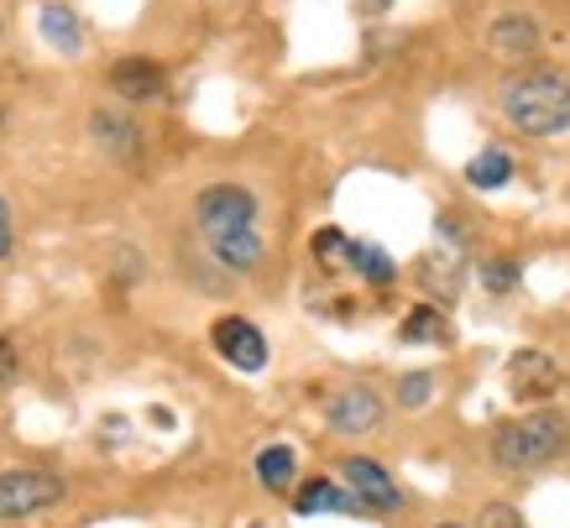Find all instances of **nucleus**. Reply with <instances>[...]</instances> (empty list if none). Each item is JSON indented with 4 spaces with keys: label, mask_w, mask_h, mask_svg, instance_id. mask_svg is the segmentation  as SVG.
Returning a JSON list of instances; mask_svg holds the SVG:
<instances>
[{
    "label": "nucleus",
    "mask_w": 570,
    "mask_h": 528,
    "mask_svg": "<svg viewBox=\"0 0 570 528\" xmlns=\"http://www.w3.org/2000/svg\"><path fill=\"white\" fill-rule=\"evenodd\" d=\"M194 221L205 231V241L215 246L225 267L252 273L262 262V236H257V199L242 184H215L194 199Z\"/></svg>",
    "instance_id": "1"
},
{
    "label": "nucleus",
    "mask_w": 570,
    "mask_h": 528,
    "mask_svg": "<svg viewBox=\"0 0 570 528\" xmlns=\"http://www.w3.org/2000/svg\"><path fill=\"white\" fill-rule=\"evenodd\" d=\"M502 116L529 137H554L570 126V79L554 69L519 74L502 85Z\"/></svg>",
    "instance_id": "2"
},
{
    "label": "nucleus",
    "mask_w": 570,
    "mask_h": 528,
    "mask_svg": "<svg viewBox=\"0 0 570 528\" xmlns=\"http://www.w3.org/2000/svg\"><path fill=\"white\" fill-rule=\"evenodd\" d=\"M560 444H566V419L560 413H529V419H513V424L498 429L492 456L508 471H523V466H544L550 456H560Z\"/></svg>",
    "instance_id": "3"
},
{
    "label": "nucleus",
    "mask_w": 570,
    "mask_h": 528,
    "mask_svg": "<svg viewBox=\"0 0 570 528\" xmlns=\"http://www.w3.org/2000/svg\"><path fill=\"white\" fill-rule=\"evenodd\" d=\"M63 502V481L52 471H6L0 477V518H27Z\"/></svg>",
    "instance_id": "4"
},
{
    "label": "nucleus",
    "mask_w": 570,
    "mask_h": 528,
    "mask_svg": "<svg viewBox=\"0 0 570 528\" xmlns=\"http://www.w3.org/2000/svg\"><path fill=\"white\" fill-rule=\"evenodd\" d=\"M215 351H220L230 366H242V372H262V366H267V341H262V330L252 320L215 324Z\"/></svg>",
    "instance_id": "5"
},
{
    "label": "nucleus",
    "mask_w": 570,
    "mask_h": 528,
    "mask_svg": "<svg viewBox=\"0 0 570 528\" xmlns=\"http://www.w3.org/2000/svg\"><path fill=\"white\" fill-rule=\"evenodd\" d=\"M346 481H351V492H356V502H366V508H377V512H393L397 502H403V497H397V481L366 456L346 460Z\"/></svg>",
    "instance_id": "6"
},
{
    "label": "nucleus",
    "mask_w": 570,
    "mask_h": 528,
    "mask_svg": "<svg viewBox=\"0 0 570 528\" xmlns=\"http://www.w3.org/2000/svg\"><path fill=\"white\" fill-rule=\"evenodd\" d=\"M377 419H382V398L372 388H346L330 398V424L341 434H366V429H377Z\"/></svg>",
    "instance_id": "7"
},
{
    "label": "nucleus",
    "mask_w": 570,
    "mask_h": 528,
    "mask_svg": "<svg viewBox=\"0 0 570 528\" xmlns=\"http://www.w3.org/2000/svg\"><path fill=\"white\" fill-rule=\"evenodd\" d=\"M508 377H513V392H523V398H550L560 388V366L544 351H519L508 361Z\"/></svg>",
    "instance_id": "8"
},
{
    "label": "nucleus",
    "mask_w": 570,
    "mask_h": 528,
    "mask_svg": "<svg viewBox=\"0 0 570 528\" xmlns=\"http://www.w3.org/2000/svg\"><path fill=\"white\" fill-rule=\"evenodd\" d=\"M110 85H116V95H126V100H153L157 89H163V69H157L153 58H121V63L110 69Z\"/></svg>",
    "instance_id": "9"
},
{
    "label": "nucleus",
    "mask_w": 570,
    "mask_h": 528,
    "mask_svg": "<svg viewBox=\"0 0 570 528\" xmlns=\"http://www.w3.org/2000/svg\"><path fill=\"white\" fill-rule=\"evenodd\" d=\"M37 27H42V37H48L58 52H73V48H79V17H73L69 6H42Z\"/></svg>",
    "instance_id": "10"
},
{
    "label": "nucleus",
    "mask_w": 570,
    "mask_h": 528,
    "mask_svg": "<svg viewBox=\"0 0 570 528\" xmlns=\"http://www.w3.org/2000/svg\"><path fill=\"white\" fill-rule=\"evenodd\" d=\"M257 477H262V487L283 492V487L294 481V450H288V444H267L257 456Z\"/></svg>",
    "instance_id": "11"
},
{
    "label": "nucleus",
    "mask_w": 570,
    "mask_h": 528,
    "mask_svg": "<svg viewBox=\"0 0 570 528\" xmlns=\"http://www.w3.org/2000/svg\"><path fill=\"white\" fill-rule=\"evenodd\" d=\"M346 262L366 277V283H387V277H393V256L382 252V246H372V241H351Z\"/></svg>",
    "instance_id": "12"
},
{
    "label": "nucleus",
    "mask_w": 570,
    "mask_h": 528,
    "mask_svg": "<svg viewBox=\"0 0 570 528\" xmlns=\"http://www.w3.org/2000/svg\"><path fill=\"white\" fill-rule=\"evenodd\" d=\"M534 21L529 17H502L498 27H492V48L498 52H508V58H513V52H529L534 48Z\"/></svg>",
    "instance_id": "13"
},
{
    "label": "nucleus",
    "mask_w": 570,
    "mask_h": 528,
    "mask_svg": "<svg viewBox=\"0 0 570 528\" xmlns=\"http://www.w3.org/2000/svg\"><path fill=\"white\" fill-rule=\"evenodd\" d=\"M304 518H314V512H341V508H351V497H341V487L335 481H309L304 492H298V502H294Z\"/></svg>",
    "instance_id": "14"
},
{
    "label": "nucleus",
    "mask_w": 570,
    "mask_h": 528,
    "mask_svg": "<svg viewBox=\"0 0 570 528\" xmlns=\"http://www.w3.org/2000/svg\"><path fill=\"white\" fill-rule=\"evenodd\" d=\"M508 173H513V163H508V153H482L476 163L466 168V178L476 188H498V184H508Z\"/></svg>",
    "instance_id": "15"
},
{
    "label": "nucleus",
    "mask_w": 570,
    "mask_h": 528,
    "mask_svg": "<svg viewBox=\"0 0 570 528\" xmlns=\"http://www.w3.org/2000/svg\"><path fill=\"white\" fill-rule=\"evenodd\" d=\"M440 335H445L440 309H414V314L403 320V341H440Z\"/></svg>",
    "instance_id": "16"
},
{
    "label": "nucleus",
    "mask_w": 570,
    "mask_h": 528,
    "mask_svg": "<svg viewBox=\"0 0 570 528\" xmlns=\"http://www.w3.org/2000/svg\"><path fill=\"white\" fill-rule=\"evenodd\" d=\"M314 252H320L325 267H341V262L351 256V241L341 236V231H320V236H314Z\"/></svg>",
    "instance_id": "17"
},
{
    "label": "nucleus",
    "mask_w": 570,
    "mask_h": 528,
    "mask_svg": "<svg viewBox=\"0 0 570 528\" xmlns=\"http://www.w3.org/2000/svg\"><path fill=\"white\" fill-rule=\"evenodd\" d=\"M424 398H430V372H409V382H403V403L419 409Z\"/></svg>",
    "instance_id": "18"
},
{
    "label": "nucleus",
    "mask_w": 570,
    "mask_h": 528,
    "mask_svg": "<svg viewBox=\"0 0 570 528\" xmlns=\"http://www.w3.org/2000/svg\"><path fill=\"white\" fill-rule=\"evenodd\" d=\"M11 241H17V231H11V205L0 199V262L11 256Z\"/></svg>",
    "instance_id": "19"
},
{
    "label": "nucleus",
    "mask_w": 570,
    "mask_h": 528,
    "mask_svg": "<svg viewBox=\"0 0 570 528\" xmlns=\"http://www.w3.org/2000/svg\"><path fill=\"white\" fill-rule=\"evenodd\" d=\"M11 377H17V351H11V345L0 341V388H6Z\"/></svg>",
    "instance_id": "20"
},
{
    "label": "nucleus",
    "mask_w": 570,
    "mask_h": 528,
    "mask_svg": "<svg viewBox=\"0 0 570 528\" xmlns=\"http://www.w3.org/2000/svg\"><path fill=\"white\" fill-rule=\"evenodd\" d=\"M487 283H492V289H508V283H513V273H508V267H487Z\"/></svg>",
    "instance_id": "21"
},
{
    "label": "nucleus",
    "mask_w": 570,
    "mask_h": 528,
    "mask_svg": "<svg viewBox=\"0 0 570 528\" xmlns=\"http://www.w3.org/2000/svg\"><path fill=\"white\" fill-rule=\"evenodd\" d=\"M440 528H461V524H440Z\"/></svg>",
    "instance_id": "22"
}]
</instances>
